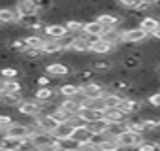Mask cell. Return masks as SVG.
<instances>
[{"instance_id":"cell-1","label":"cell","mask_w":160,"mask_h":151,"mask_svg":"<svg viewBox=\"0 0 160 151\" xmlns=\"http://www.w3.org/2000/svg\"><path fill=\"white\" fill-rule=\"evenodd\" d=\"M149 38H152L145 29H141L139 25L134 27V29H128L122 32V44H132V45H141L145 44Z\"/></svg>"},{"instance_id":"cell-2","label":"cell","mask_w":160,"mask_h":151,"mask_svg":"<svg viewBox=\"0 0 160 151\" xmlns=\"http://www.w3.org/2000/svg\"><path fill=\"white\" fill-rule=\"evenodd\" d=\"M30 138H32V143H34L36 149H55V142H57V138H55L53 132L38 130V132H34Z\"/></svg>"},{"instance_id":"cell-3","label":"cell","mask_w":160,"mask_h":151,"mask_svg":"<svg viewBox=\"0 0 160 151\" xmlns=\"http://www.w3.org/2000/svg\"><path fill=\"white\" fill-rule=\"evenodd\" d=\"M17 112L21 115H28V117H38L43 113V106L40 100H23L19 106H17Z\"/></svg>"},{"instance_id":"cell-4","label":"cell","mask_w":160,"mask_h":151,"mask_svg":"<svg viewBox=\"0 0 160 151\" xmlns=\"http://www.w3.org/2000/svg\"><path fill=\"white\" fill-rule=\"evenodd\" d=\"M106 91H108V85L98 80H94L87 85H81V93L85 95V98H100L106 95Z\"/></svg>"},{"instance_id":"cell-5","label":"cell","mask_w":160,"mask_h":151,"mask_svg":"<svg viewBox=\"0 0 160 151\" xmlns=\"http://www.w3.org/2000/svg\"><path fill=\"white\" fill-rule=\"evenodd\" d=\"M143 138H145V134H138V132L126 128L124 132H121V134L117 136V142H119L121 147H138V143H139Z\"/></svg>"},{"instance_id":"cell-6","label":"cell","mask_w":160,"mask_h":151,"mask_svg":"<svg viewBox=\"0 0 160 151\" xmlns=\"http://www.w3.org/2000/svg\"><path fill=\"white\" fill-rule=\"evenodd\" d=\"M19 25L28 29V30H43L45 25L40 17V13H30V15H21L19 17Z\"/></svg>"},{"instance_id":"cell-7","label":"cell","mask_w":160,"mask_h":151,"mask_svg":"<svg viewBox=\"0 0 160 151\" xmlns=\"http://www.w3.org/2000/svg\"><path fill=\"white\" fill-rule=\"evenodd\" d=\"M115 51H117V47L111 45L109 42H106L104 38H96V40L91 44V53L100 55V57H104V55H111V53H115Z\"/></svg>"},{"instance_id":"cell-8","label":"cell","mask_w":160,"mask_h":151,"mask_svg":"<svg viewBox=\"0 0 160 151\" xmlns=\"http://www.w3.org/2000/svg\"><path fill=\"white\" fill-rule=\"evenodd\" d=\"M106 29H113V27H121V23H122V15H119V13H115V12H102V13H98V17H96Z\"/></svg>"},{"instance_id":"cell-9","label":"cell","mask_w":160,"mask_h":151,"mask_svg":"<svg viewBox=\"0 0 160 151\" xmlns=\"http://www.w3.org/2000/svg\"><path fill=\"white\" fill-rule=\"evenodd\" d=\"M43 34H45V38L60 40V38L68 36L70 32H68L66 25H62V23H51V25H45V29H43Z\"/></svg>"},{"instance_id":"cell-10","label":"cell","mask_w":160,"mask_h":151,"mask_svg":"<svg viewBox=\"0 0 160 151\" xmlns=\"http://www.w3.org/2000/svg\"><path fill=\"white\" fill-rule=\"evenodd\" d=\"M34 119L38 121L40 128L45 130V132H55V128H57L58 123H60V121H57V117H55L53 113H42V115H38V117H34Z\"/></svg>"},{"instance_id":"cell-11","label":"cell","mask_w":160,"mask_h":151,"mask_svg":"<svg viewBox=\"0 0 160 151\" xmlns=\"http://www.w3.org/2000/svg\"><path fill=\"white\" fill-rule=\"evenodd\" d=\"M100 38H104L106 42H109L111 45L119 47V45H122V29H121V27L106 29V30L102 32V36H100Z\"/></svg>"},{"instance_id":"cell-12","label":"cell","mask_w":160,"mask_h":151,"mask_svg":"<svg viewBox=\"0 0 160 151\" xmlns=\"http://www.w3.org/2000/svg\"><path fill=\"white\" fill-rule=\"evenodd\" d=\"M72 51H75V53H91V40H89V36L85 32L73 36Z\"/></svg>"},{"instance_id":"cell-13","label":"cell","mask_w":160,"mask_h":151,"mask_svg":"<svg viewBox=\"0 0 160 151\" xmlns=\"http://www.w3.org/2000/svg\"><path fill=\"white\" fill-rule=\"evenodd\" d=\"M96 70H92V68H79V70H75V76L73 78L77 80V83L79 85H87V83H91V81H94L96 80Z\"/></svg>"},{"instance_id":"cell-14","label":"cell","mask_w":160,"mask_h":151,"mask_svg":"<svg viewBox=\"0 0 160 151\" xmlns=\"http://www.w3.org/2000/svg\"><path fill=\"white\" fill-rule=\"evenodd\" d=\"M139 27L145 29V30L152 36V32L160 27V17H158V15H152V13H145V15L141 17V21H139Z\"/></svg>"},{"instance_id":"cell-15","label":"cell","mask_w":160,"mask_h":151,"mask_svg":"<svg viewBox=\"0 0 160 151\" xmlns=\"http://www.w3.org/2000/svg\"><path fill=\"white\" fill-rule=\"evenodd\" d=\"M55 149L75 151V149H81V143H79L73 136H68V138H57V142H55Z\"/></svg>"},{"instance_id":"cell-16","label":"cell","mask_w":160,"mask_h":151,"mask_svg":"<svg viewBox=\"0 0 160 151\" xmlns=\"http://www.w3.org/2000/svg\"><path fill=\"white\" fill-rule=\"evenodd\" d=\"M45 72L51 74L53 78H66L72 70H70V66H66L62 62H53V64H47L45 66Z\"/></svg>"},{"instance_id":"cell-17","label":"cell","mask_w":160,"mask_h":151,"mask_svg":"<svg viewBox=\"0 0 160 151\" xmlns=\"http://www.w3.org/2000/svg\"><path fill=\"white\" fill-rule=\"evenodd\" d=\"M6 134L13 136V138H25V136H30V127L28 125H21V123H12L6 128Z\"/></svg>"},{"instance_id":"cell-18","label":"cell","mask_w":160,"mask_h":151,"mask_svg":"<svg viewBox=\"0 0 160 151\" xmlns=\"http://www.w3.org/2000/svg\"><path fill=\"white\" fill-rule=\"evenodd\" d=\"M79 143H87V142H91V136H92V130L89 128V125L85 123V125H79V127H75L73 128V134H72Z\"/></svg>"},{"instance_id":"cell-19","label":"cell","mask_w":160,"mask_h":151,"mask_svg":"<svg viewBox=\"0 0 160 151\" xmlns=\"http://www.w3.org/2000/svg\"><path fill=\"white\" fill-rule=\"evenodd\" d=\"M42 49H43V55H58V53L64 51L60 40H53V38H45Z\"/></svg>"},{"instance_id":"cell-20","label":"cell","mask_w":160,"mask_h":151,"mask_svg":"<svg viewBox=\"0 0 160 151\" xmlns=\"http://www.w3.org/2000/svg\"><path fill=\"white\" fill-rule=\"evenodd\" d=\"M19 13L17 10L12 8H0V25H10V23H19Z\"/></svg>"},{"instance_id":"cell-21","label":"cell","mask_w":160,"mask_h":151,"mask_svg":"<svg viewBox=\"0 0 160 151\" xmlns=\"http://www.w3.org/2000/svg\"><path fill=\"white\" fill-rule=\"evenodd\" d=\"M79 115L83 117V121L91 123V121L102 119V117H104V112H100V110H94V108H91V106H83L81 110H79Z\"/></svg>"},{"instance_id":"cell-22","label":"cell","mask_w":160,"mask_h":151,"mask_svg":"<svg viewBox=\"0 0 160 151\" xmlns=\"http://www.w3.org/2000/svg\"><path fill=\"white\" fill-rule=\"evenodd\" d=\"M79 91H81V85L79 83H64V85H60L58 87V96H62V98H70V96H75Z\"/></svg>"},{"instance_id":"cell-23","label":"cell","mask_w":160,"mask_h":151,"mask_svg":"<svg viewBox=\"0 0 160 151\" xmlns=\"http://www.w3.org/2000/svg\"><path fill=\"white\" fill-rule=\"evenodd\" d=\"M104 30H106V27H104L98 19H94V21H87V23H85V34H89V36H96V38H100Z\"/></svg>"},{"instance_id":"cell-24","label":"cell","mask_w":160,"mask_h":151,"mask_svg":"<svg viewBox=\"0 0 160 151\" xmlns=\"http://www.w3.org/2000/svg\"><path fill=\"white\" fill-rule=\"evenodd\" d=\"M58 93L53 91V87H36L34 91V98L40 100V102H47V100H53Z\"/></svg>"},{"instance_id":"cell-25","label":"cell","mask_w":160,"mask_h":151,"mask_svg":"<svg viewBox=\"0 0 160 151\" xmlns=\"http://www.w3.org/2000/svg\"><path fill=\"white\" fill-rule=\"evenodd\" d=\"M73 125L70 123V121H62V123H58V127L55 128V138H68V136H72L73 134Z\"/></svg>"},{"instance_id":"cell-26","label":"cell","mask_w":160,"mask_h":151,"mask_svg":"<svg viewBox=\"0 0 160 151\" xmlns=\"http://www.w3.org/2000/svg\"><path fill=\"white\" fill-rule=\"evenodd\" d=\"M0 149H6V151H15L21 149V138H13V136H4L2 142H0Z\"/></svg>"},{"instance_id":"cell-27","label":"cell","mask_w":160,"mask_h":151,"mask_svg":"<svg viewBox=\"0 0 160 151\" xmlns=\"http://www.w3.org/2000/svg\"><path fill=\"white\" fill-rule=\"evenodd\" d=\"M113 60L111 59H96V60H92L91 62V68L92 70H96V72H109V70H113Z\"/></svg>"},{"instance_id":"cell-28","label":"cell","mask_w":160,"mask_h":151,"mask_svg":"<svg viewBox=\"0 0 160 151\" xmlns=\"http://www.w3.org/2000/svg\"><path fill=\"white\" fill-rule=\"evenodd\" d=\"M64 25H66V29H68V32H70L72 36H77V34H83V32H85V23H81V21L70 19V21H66Z\"/></svg>"},{"instance_id":"cell-29","label":"cell","mask_w":160,"mask_h":151,"mask_svg":"<svg viewBox=\"0 0 160 151\" xmlns=\"http://www.w3.org/2000/svg\"><path fill=\"white\" fill-rule=\"evenodd\" d=\"M89 125V128L92 130V132H108V127H109V121L108 119H96V121H91V123H87Z\"/></svg>"},{"instance_id":"cell-30","label":"cell","mask_w":160,"mask_h":151,"mask_svg":"<svg viewBox=\"0 0 160 151\" xmlns=\"http://www.w3.org/2000/svg\"><path fill=\"white\" fill-rule=\"evenodd\" d=\"M126 130V121H113V123H109V127H108V134H111V136H119L121 132H124Z\"/></svg>"},{"instance_id":"cell-31","label":"cell","mask_w":160,"mask_h":151,"mask_svg":"<svg viewBox=\"0 0 160 151\" xmlns=\"http://www.w3.org/2000/svg\"><path fill=\"white\" fill-rule=\"evenodd\" d=\"M23 55H25L27 59H30V60H40V57L43 55V49H42V47H27V49L23 51Z\"/></svg>"},{"instance_id":"cell-32","label":"cell","mask_w":160,"mask_h":151,"mask_svg":"<svg viewBox=\"0 0 160 151\" xmlns=\"http://www.w3.org/2000/svg\"><path fill=\"white\" fill-rule=\"evenodd\" d=\"M4 81V89L6 91H23V83L17 80V78H12V80H2Z\"/></svg>"},{"instance_id":"cell-33","label":"cell","mask_w":160,"mask_h":151,"mask_svg":"<svg viewBox=\"0 0 160 151\" xmlns=\"http://www.w3.org/2000/svg\"><path fill=\"white\" fill-rule=\"evenodd\" d=\"M25 40H27V44H28V47H42V45H43V42H45V38H42V36H38V34H32V36H27Z\"/></svg>"},{"instance_id":"cell-34","label":"cell","mask_w":160,"mask_h":151,"mask_svg":"<svg viewBox=\"0 0 160 151\" xmlns=\"http://www.w3.org/2000/svg\"><path fill=\"white\" fill-rule=\"evenodd\" d=\"M27 47H28V44H27V40H25V38L13 40V42H12V45H10V49H12V51H17V53H23Z\"/></svg>"},{"instance_id":"cell-35","label":"cell","mask_w":160,"mask_h":151,"mask_svg":"<svg viewBox=\"0 0 160 151\" xmlns=\"http://www.w3.org/2000/svg\"><path fill=\"white\" fill-rule=\"evenodd\" d=\"M100 149H104V151H108V149H121V145H119V142H117L115 136H109V138L100 145Z\"/></svg>"},{"instance_id":"cell-36","label":"cell","mask_w":160,"mask_h":151,"mask_svg":"<svg viewBox=\"0 0 160 151\" xmlns=\"http://www.w3.org/2000/svg\"><path fill=\"white\" fill-rule=\"evenodd\" d=\"M0 74H2V78L12 80V78H17V76H19V70L17 68H2V70H0Z\"/></svg>"},{"instance_id":"cell-37","label":"cell","mask_w":160,"mask_h":151,"mask_svg":"<svg viewBox=\"0 0 160 151\" xmlns=\"http://www.w3.org/2000/svg\"><path fill=\"white\" fill-rule=\"evenodd\" d=\"M147 100L152 104V106H156V108H160V91H154V93H151L149 96H147Z\"/></svg>"},{"instance_id":"cell-38","label":"cell","mask_w":160,"mask_h":151,"mask_svg":"<svg viewBox=\"0 0 160 151\" xmlns=\"http://www.w3.org/2000/svg\"><path fill=\"white\" fill-rule=\"evenodd\" d=\"M12 123H15L10 115H0V128H8Z\"/></svg>"},{"instance_id":"cell-39","label":"cell","mask_w":160,"mask_h":151,"mask_svg":"<svg viewBox=\"0 0 160 151\" xmlns=\"http://www.w3.org/2000/svg\"><path fill=\"white\" fill-rule=\"evenodd\" d=\"M152 38H154V40H158V42H160V27H158V29H156V30H154V32H152Z\"/></svg>"},{"instance_id":"cell-40","label":"cell","mask_w":160,"mask_h":151,"mask_svg":"<svg viewBox=\"0 0 160 151\" xmlns=\"http://www.w3.org/2000/svg\"><path fill=\"white\" fill-rule=\"evenodd\" d=\"M154 6H156V8L160 10V0H156V2H154Z\"/></svg>"},{"instance_id":"cell-41","label":"cell","mask_w":160,"mask_h":151,"mask_svg":"<svg viewBox=\"0 0 160 151\" xmlns=\"http://www.w3.org/2000/svg\"><path fill=\"white\" fill-rule=\"evenodd\" d=\"M4 89V81H0V91H2Z\"/></svg>"},{"instance_id":"cell-42","label":"cell","mask_w":160,"mask_h":151,"mask_svg":"<svg viewBox=\"0 0 160 151\" xmlns=\"http://www.w3.org/2000/svg\"><path fill=\"white\" fill-rule=\"evenodd\" d=\"M147 2H151V4H154V2H156V0H147Z\"/></svg>"}]
</instances>
